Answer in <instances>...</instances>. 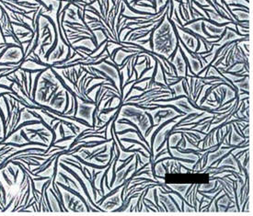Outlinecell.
I'll list each match as a JSON object with an SVG mask.
<instances>
[{
    "label": "cell",
    "mask_w": 253,
    "mask_h": 216,
    "mask_svg": "<svg viewBox=\"0 0 253 216\" xmlns=\"http://www.w3.org/2000/svg\"><path fill=\"white\" fill-rule=\"evenodd\" d=\"M204 26H205V28H206L210 32H212V33L214 34L215 37H217V38H219L218 35H221V34L224 32V29H225V28H218V27H216V26L212 25L210 21H206Z\"/></svg>",
    "instance_id": "277c9868"
},
{
    "label": "cell",
    "mask_w": 253,
    "mask_h": 216,
    "mask_svg": "<svg viewBox=\"0 0 253 216\" xmlns=\"http://www.w3.org/2000/svg\"><path fill=\"white\" fill-rule=\"evenodd\" d=\"M151 46L154 52L163 56L165 60L169 59L178 49V37L176 36L172 23L168 17L167 12L161 19L159 26L154 30Z\"/></svg>",
    "instance_id": "6da1fadb"
},
{
    "label": "cell",
    "mask_w": 253,
    "mask_h": 216,
    "mask_svg": "<svg viewBox=\"0 0 253 216\" xmlns=\"http://www.w3.org/2000/svg\"><path fill=\"white\" fill-rule=\"evenodd\" d=\"M172 64L176 68L177 76L179 78H182L186 75V64L182 57V50L179 48L177 50V53L175 54L174 58L172 59Z\"/></svg>",
    "instance_id": "7a4b0ae2"
},
{
    "label": "cell",
    "mask_w": 253,
    "mask_h": 216,
    "mask_svg": "<svg viewBox=\"0 0 253 216\" xmlns=\"http://www.w3.org/2000/svg\"><path fill=\"white\" fill-rule=\"evenodd\" d=\"M203 20L204 19L202 18V19H200L198 21L193 22L192 25L189 26V27H187V28L190 29V30L193 31V32H194L195 34H199L202 37H206V38L209 39V37L204 32V29H203Z\"/></svg>",
    "instance_id": "3957f363"
},
{
    "label": "cell",
    "mask_w": 253,
    "mask_h": 216,
    "mask_svg": "<svg viewBox=\"0 0 253 216\" xmlns=\"http://www.w3.org/2000/svg\"><path fill=\"white\" fill-rule=\"evenodd\" d=\"M172 89L175 91V95L176 96H179V95H184L185 94V91L184 89L182 88V81L179 84L175 83V85L172 87Z\"/></svg>",
    "instance_id": "5b68a950"
}]
</instances>
